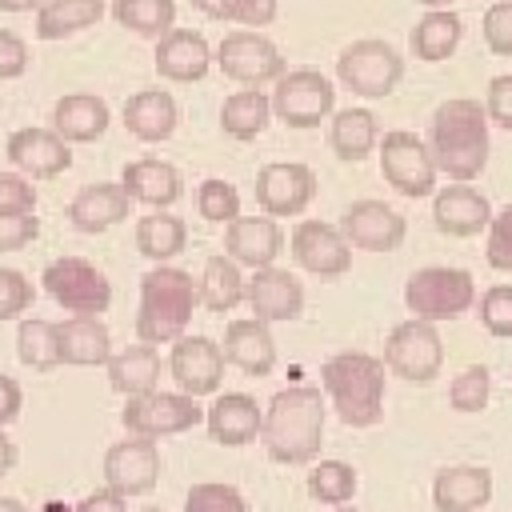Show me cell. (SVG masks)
Listing matches in <instances>:
<instances>
[{
	"instance_id": "obj_1",
	"label": "cell",
	"mask_w": 512,
	"mask_h": 512,
	"mask_svg": "<svg viewBox=\"0 0 512 512\" xmlns=\"http://www.w3.org/2000/svg\"><path fill=\"white\" fill-rule=\"evenodd\" d=\"M260 440L276 464H308L324 440V396L312 384H292L272 396Z\"/></svg>"
},
{
	"instance_id": "obj_2",
	"label": "cell",
	"mask_w": 512,
	"mask_h": 512,
	"mask_svg": "<svg viewBox=\"0 0 512 512\" xmlns=\"http://www.w3.org/2000/svg\"><path fill=\"white\" fill-rule=\"evenodd\" d=\"M432 160L452 180H472L488 164V112L476 100H444L432 112Z\"/></svg>"
},
{
	"instance_id": "obj_3",
	"label": "cell",
	"mask_w": 512,
	"mask_h": 512,
	"mask_svg": "<svg viewBox=\"0 0 512 512\" xmlns=\"http://www.w3.org/2000/svg\"><path fill=\"white\" fill-rule=\"evenodd\" d=\"M320 388L352 428H372L384 412V360L368 352H336L320 364Z\"/></svg>"
},
{
	"instance_id": "obj_4",
	"label": "cell",
	"mask_w": 512,
	"mask_h": 512,
	"mask_svg": "<svg viewBox=\"0 0 512 512\" xmlns=\"http://www.w3.org/2000/svg\"><path fill=\"white\" fill-rule=\"evenodd\" d=\"M200 304V292L184 268L156 264L140 280V308H136V336L144 344H172L184 336L192 308Z\"/></svg>"
},
{
	"instance_id": "obj_5",
	"label": "cell",
	"mask_w": 512,
	"mask_h": 512,
	"mask_svg": "<svg viewBox=\"0 0 512 512\" xmlns=\"http://www.w3.org/2000/svg\"><path fill=\"white\" fill-rule=\"evenodd\" d=\"M384 364H388V372H396L408 384H432L444 368V344H440L436 324L424 316L396 324L384 344Z\"/></svg>"
},
{
	"instance_id": "obj_6",
	"label": "cell",
	"mask_w": 512,
	"mask_h": 512,
	"mask_svg": "<svg viewBox=\"0 0 512 512\" xmlns=\"http://www.w3.org/2000/svg\"><path fill=\"white\" fill-rule=\"evenodd\" d=\"M476 300V280L464 268H420L404 284V304L412 316L448 320L468 312Z\"/></svg>"
},
{
	"instance_id": "obj_7",
	"label": "cell",
	"mask_w": 512,
	"mask_h": 512,
	"mask_svg": "<svg viewBox=\"0 0 512 512\" xmlns=\"http://www.w3.org/2000/svg\"><path fill=\"white\" fill-rule=\"evenodd\" d=\"M44 292L72 316H100L108 304H112V284L108 276L80 260V256H60L44 268Z\"/></svg>"
},
{
	"instance_id": "obj_8",
	"label": "cell",
	"mask_w": 512,
	"mask_h": 512,
	"mask_svg": "<svg viewBox=\"0 0 512 512\" xmlns=\"http://www.w3.org/2000/svg\"><path fill=\"white\" fill-rule=\"evenodd\" d=\"M120 420H124V428H128L132 436L164 440V436H180V432H188L192 424H200L204 412L196 408V396H188V392H160V388H148V392L128 396Z\"/></svg>"
},
{
	"instance_id": "obj_9",
	"label": "cell",
	"mask_w": 512,
	"mask_h": 512,
	"mask_svg": "<svg viewBox=\"0 0 512 512\" xmlns=\"http://www.w3.org/2000/svg\"><path fill=\"white\" fill-rule=\"evenodd\" d=\"M336 72H340V80H344L348 92L368 96V100H380V96H388V92L400 84L404 60H400V52H396L392 44H384V40H356V44H348V48L340 52Z\"/></svg>"
},
{
	"instance_id": "obj_10",
	"label": "cell",
	"mask_w": 512,
	"mask_h": 512,
	"mask_svg": "<svg viewBox=\"0 0 512 512\" xmlns=\"http://www.w3.org/2000/svg\"><path fill=\"white\" fill-rule=\"evenodd\" d=\"M336 104L332 80H324L312 68H296V72H280L276 76V92H272V112L288 124V128H316Z\"/></svg>"
},
{
	"instance_id": "obj_11",
	"label": "cell",
	"mask_w": 512,
	"mask_h": 512,
	"mask_svg": "<svg viewBox=\"0 0 512 512\" xmlns=\"http://www.w3.org/2000/svg\"><path fill=\"white\" fill-rule=\"evenodd\" d=\"M380 172L404 196H428L436 184V160L416 132H384L380 140Z\"/></svg>"
},
{
	"instance_id": "obj_12",
	"label": "cell",
	"mask_w": 512,
	"mask_h": 512,
	"mask_svg": "<svg viewBox=\"0 0 512 512\" xmlns=\"http://www.w3.org/2000/svg\"><path fill=\"white\" fill-rule=\"evenodd\" d=\"M160 480V448L148 436H132L116 440L104 452V484L120 496H144L152 492Z\"/></svg>"
},
{
	"instance_id": "obj_13",
	"label": "cell",
	"mask_w": 512,
	"mask_h": 512,
	"mask_svg": "<svg viewBox=\"0 0 512 512\" xmlns=\"http://www.w3.org/2000/svg\"><path fill=\"white\" fill-rule=\"evenodd\" d=\"M216 64L228 80H240L244 88H260L264 80H276L284 72L280 48L260 32H232L216 48Z\"/></svg>"
},
{
	"instance_id": "obj_14",
	"label": "cell",
	"mask_w": 512,
	"mask_h": 512,
	"mask_svg": "<svg viewBox=\"0 0 512 512\" xmlns=\"http://www.w3.org/2000/svg\"><path fill=\"white\" fill-rule=\"evenodd\" d=\"M340 232L352 248H364V252H392L404 244V216L396 208H388L384 200H356L344 208L340 216Z\"/></svg>"
},
{
	"instance_id": "obj_15",
	"label": "cell",
	"mask_w": 512,
	"mask_h": 512,
	"mask_svg": "<svg viewBox=\"0 0 512 512\" xmlns=\"http://www.w3.org/2000/svg\"><path fill=\"white\" fill-rule=\"evenodd\" d=\"M168 372L188 396H208L224 380V348H216L208 336H176Z\"/></svg>"
},
{
	"instance_id": "obj_16",
	"label": "cell",
	"mask_w": 512,
	"mask_h": 512,
	"mask_svg": "<svg viewBox=\"0 0 512 512\" xmlns=\"http://www.w3.org/2000/svg\"><path fill=\"white\" fill-rule=\"evenodd\" d=\"M316 196V176L308 164H264L256 172V200L268 216H296Z\"/></svg>"
},
{
	"instance_id": "obj_17",
	"label": "cell",
	"mask_w": 512,
	"mask_h": 512,
	"mask_svg": "<svg viewBox=\"0 0 512 512\" xmlns=\"http://www.w3.org/2000/svg\"><path fill=\"white\" fill-rule=\"evenodd\" d=\"M292 256L312 276H344L352 264V244L344 240L340 228L320 224V220H304L292 232Z\"/></svg>"
},
{
	"instance_id": "obj_18",
	"label": "cell",
	"mask_w": 512,
	"mask_h": 512,
	"mask_svg": "<svg viewBox=\"0 0 512 512\" xmlns=\"http://www.w3.org/2000/svg\"><path fill=\"white\" fill-rule=\"evenodd\" d=\"M244 300L252 304V316L264 324L296 320L304 308V284L284 268H252V280L244 284Z\"/></svg>"
},
{
	"instance_id": "obj_19",
	"label": "cell",
	"mask_w": 512,
	"mask_h": 512,
	"mask_svg": "<svg viewBox=\"0 0 512 512\" xmlns=\"http://www.w3.org/2000/svg\"><path fill=\"white\" fill-rule=\"evenodd\" d=\"M8 160L32 180H52L72 164V152L56 128H16L8 136Z\"/></svg>"
},
{
	"instance_id": "obj_20",
	"label": "cell",
	"mask_w": 512,
	"mask_h": 512,
	"mask_svg": "<svg viewBox=\"0 0 512 512\" xmlns=\"http://www.w3.org/2000/svg\"><path fill=\"white\" fill-rule=\"evenodd\" d=\"M284 248V236H280V224L276 216H232L228 228H224V252L236 260V264H248V268H268Z\"/></svg>"
},
{
	"instance_id": "obj_21",
	"label": "cell",
	"mask_w": 512,
	"mask_h": 512,
	"mask_svg": "<svg viewBox=\"0 0 512 512\" xmlns=\"http://www.w3.org/2000/svg\"><path fill=\"white\" fill-rule=\"evenodd\" d=\"M208 64H212V52H208L204 36L192 28H168L156 44V72L164 80H180V84L204 80Z\"/></svg>"
},
{
	"instance_id": "obj_22",
	"label": "cell",
	"mask_w": 512,
	"mask_h": 512,
	"mask_svg": "<svg viewBox=\"0 0 512 512\" xmlns=\"http://www.w3.org/2000/svg\"><path fill=\"white\" fill-rule=\"evenodd\" d=\"M224 364H236L248 376H268L276 368V340L264 320H232L224 332Z\"/></svg>"
},
{
	"instance_id": "obj_23",
	"label": "cell",
	"mask_w": 512,
	"mask_h": 512,
	"mask_svg": "<svg viewBox=\"0 0 512 512\" xmlns=\"http://www.w3.org/2000/svg\"><path fill=\"white\" fill-rule=\"evenodd\" d=\"M208 420V432L216 444H228V448H240V444H252L260 436V424H264V412L256 408V400L248 392H224L216 396V404L204 412Z\"/></svg>"
},
{
	"instance_id": "obj_24",
	"label": "cell",
	"mask_w": 512,
	"mask_h": 512,
	"mask_svg": "<svg viewBox=\"0 0 512 512\" xmlns=\"http://www.w3.org/2000/svg\"><path fill=\"white\" fill-rule=\"evenodd\" d=\"M488 500H492V472L476 464L444 468L432 484L436 512H480Z\"/></svg>"
},
{
	"instance_id": "obj_25",
	"label": "cell",
	"mask_w": 512,
	"mask_h": 512,
	"mask_svg": "<svg viewBox=\"0 0 512 512\" xmlns=\"http://www.w3.org/2000/svg\"><path fill=\"white\" fill-rule=\"evenodd\" d=\"M432 216H436V228L448 232V236H476L480 228H488L492 208L468 180H456L452 188L436 192Z\"/></svg>"
},
{
	"instance_id": "obj_26",
	"label": "cell",
	"mask_w": 512,
	"mask_h": 512,
	"mask_svg": "<svg viewBox=\"0 0 512 512\" xmlns=\"http://www.w3.org/2000/svg\"><path fill=\"white\" fill-rule=\"evenodd\" d=\"M56 344H60V364L72 368H96L112 356V336L108 324L96 316H76L56 324Z\"/></svg>"
},
{
	"instance_id": "obj_27",
	"label": "cell",
	"mask_w": 512,
	"mask_h": 512,
	"mask_svg": "<svg viewBox=\"0 0 512 512\" xmlns=\"http://www.w3.org/2000/svg\"><path fill=\"white\" fill-rule=\"evenodd\" d=\"M128 204H132V196L124 192V184H88L72 196L68 220L80 232H104L128 216Z\"/></svg>"
},
{
	"instance_id": "obj_28",
	"label": "cell",
	"mask_w": 512,
	"mask_h": 512,
	"mask_svg": "<svg viewBox=\"0 0 512 512\" xmlns=\"http://www.w3.org/2000/svg\"><path fill=\"white\" fill-rule=\"evenodd\" d=\"M124 128L144 140V144H160L176 132V100L160 88H144L136 96H128L124 104Z\"/></svg>"
},
{
	"instance_id": "obj_29",
	"label": "cell",
	"mask_w": 512,
	"mask_h": 512,
	"mask_svg": "<svg viewBox=\"0 0 512 512\" xmlns=\"http://www.w3.org/2000/svg\"><path fill=\"white\" fill-rule=\"evenodd\" d=\"M52 128L68 140V144H88L96 136H104L108 128V104L92 92H72L60 96L52 108Z\"/></svg>"
},
{
	"instance_id": "obj_30",
	"label": "cell",
	"mask_w": 512,
	"mask_h": 512,
	"mask_svg": "<svg viewBox=\"0 0 512 512\" xmlns=\"http://www.w3.org/2000/svg\"><path fill=\"white\" fill-rule=\"evenodd\" d=\"M120 184H124V192H128L132 200L152 204V208H168V204L180 200V172H176L172 164H164V160H152V156L132 160V164L124 168Z\"/></svg>"
},
{
	"instance_id": "obj_31",
	"label": "cell",
	"mask_w": 512,
	"mask_h": 512,
	"mask_svg": "<svg viewBox=\"0 0 512 512\" xmlns=\"http://www.w3.org/2000/svg\"><path fill=\"white\" fill-rule=\"evenodd\" d=\"M108 368V384L124 396H136V392H148L160 384V356H156V344H128L124 352H112L104 360Z\"/></svg>"
},
{
	"instance_id": "obj_32",
	"label": "cell",
	"mask_w": 512,
	"mask_h": 512,
	"mask_svg": "<svg viewBox=\"0 0 512 512\" xmlns=\"http://www.w3.org/2000/svg\"><path fill=\"white\" fill-rule=\"evenodd\" d=\"M328 144H332V152L340 160L356 164V160H364L380 144V124H376V116L368 108H344V112L332 116Z\"/></svg>"
},
{
	"instance_id": "obj_33",
	"label": "cell",
	"mask_w": 512,
	"mask_h": 512,
	"mask_svg": "<svg viewBox=\"0 0 512 512\" xmlns=\"http://www.w3.org/2000/svg\"><path fill=\"white\" fill-rule=\"evenodd\" d=\"M104 16V0H44L36 16L40 40H64Z\"/></svg>"
},
{
	"instance_id": "obj_34",
	"label": "cell",
	"mask_w": 512,
	"mask_h": 512,
	"mask_svg": "<svg viewBox=\"0 0 512 512\" xmlns=\"http://www.w3.org/2000/svg\"><path fill=\"white\" fill-rule=\"evenodd\" d=\"M184 244H188V228L172 212H148L136 224V248H140V256H148L156 264H168L172 256H180Z\"/></svg>"
},
{
	"instance_id": "obj_35",
	"label": "cell",
	"mask_w": 512,
	"mask_h": 512,
	"mask_svg": "<svg viewBox=\"0 0 512 512\" xmlns=\"http://www.w3.org/2000/svg\"><path fill=\"white\" fill-rule=\"evenodd\" d=\"M268 116H272V100H268L260 88H240V92H232V96L224 100V108H220V128H224L228 136H236V140H256V136L264 132Z\"/></svg>"
},
{
	"instance_id": "obj_36",
	"label": "cell",
	"mask_w": 512,
	"mask_h": 512,
	"mask_svg": "<svg viewBox=\"0 0 512 512\" xmlns=\"http://www.w3.org/2000/svg\"><path fill=\"white\" fill-rule=\"evenodd\" d=\"M196 292H200V304H204L208 312H228V308H236V304L244 300V276H240L236 260H232V256H208Z\"/></svg>"
},
{
	"instance_id": "obj_37",
	"label": "cell",
	"mask_w": 512,
	"mask_h": 512,
	"mask_svg": "<svg viewBox=\"0 0 512 512\" xmlns=\"http://www.w3.org/2000/svg\"><path fill=\"white\" fill-rule=\"evenodd\" d=\"M460 36H464L460 16H452V12H444V8H432V12L412 28V52H416L420 60H448V56L456 52Z\"/></svg>"
},
{
	"instance_id": "obj_38",
	"label": "cell",
	"mask_w": 512,
	"mask_h": 512,
	"mask_svg": "<svg viewBox=\"0 0 512 512\" xmlns=\"http://www.w3.org/2000/svg\"><path fill=\"white\" fill-rule=\"evenodd\" d=\"M16 356L32 372H52L60 364V344H56V324L48 320H20L16 332Z\"/></svg>"
},
{
	"instance_id": "obj_39",
	"label": "cell",
	"mask_w": 512,
	"mask_h": 512,
	"mask_svg": "<svg viewBox=\"0 0 512 512\" xmlns=\"http://www.w3.org/2000/svg\"><path fill=\"white\" fill-rule=\"evenodd\" d=\"M112 16L136 36H164L176 20V0H112Z\"/></svg>"
},
{
	"instance_id": "obj_40",
	"label": "cell",
	"mask_w": 512,
	"mask_h": 512,
	"mask_svg": "<svg viewBox=\"0 0 512 512\" xmlns=\"http://www.w3.org/2000/svg\"><path fill=\"white\" fill-rule=\"evenodd\" d=\"M356 468L344 460H320L308 476V496L320 504H348L356 496Z\"/></svg>"
},
{
	"instance_id": "obj_41",
	"label": "cell",
	"mask_w": 512,
	"mask_h": 512,
	"mask_svg": "<svg viewBox=\"0 0 512 512\" xmlns=\"http://www.w3.org/2000/svg\"><path fill=\"white\" fill-rule=\"evenodd\" d=\"M192 4L212 20H240L252 28L276 20V0H192Z\"/></svg>"
},
{
	"instance_id": "obj_42",
	"label": "cell",
	"mask_w": 512,
	"mask_h": 512,
	"mask_svg": "<svg viewBox=\"0 0 512 512\" xmlns=\"http://www.w3.org/2000/svg\"><path fill=\"white\" fill-rule=\"evenodd\" d=\"M488 396H492V376H488V368H480V364L464 368V372L448 384V404H452L456 412H480V408L488 404Z\"/></svg>"
},
{
	"instance_id": "obj_43",
	"label": "cell",
	"mask_w": 512,
	"mask_h": 512,
	"mask_svg": "<svg viewBox=\"0 0 512 512\" xmlns=\"http://www.w3.org/2000/svg\"><path fill=\"white\" fill-rule=\"evenodd\" d=\"M184 512H248V508H244V496H240L232 484L204 480V484H192V488H188Z\"/></svg>"
},
{
	"instance_id": "obj_44",
	"label": "cell",
	"mask_w": 512,
	"mask_h": 512,
	"mask_svg": "<svg viewBox=\"0 0 512 512\" xmlns=\"http://www.w3.org/2000/svg\"><path fill=\"white\" fill-rule=\"evenodd\" d=\"M196 208L204 220L212 224H228L232 216H240V192L228 180H204L196 192Z\"/></svg>"
},
{
	"instance_id": "obj_45",
	"label": "cell",
	"mask_w": 512,
	"mask_h": 512,
	"mask_svg": "<svg viewBox=\"0 0 512 512\" xmlns=\"http://www.w3.org/2000/svg\"><path fill=\"white\" fill-rule=\"evenodd\" d=\"M480 320L492 336H500V340L512 336V284H496L480 296Z\"/></svg>"
},
{
	"instance_id": "obj_46",
	"label": "cell",
	"mask_w": 512,
	"mask_h": 512,
	"mask_svg": "<svg viewBox=\"0 0 512 512\" xmlns=\"http://www.w3.org/2000/svg\"><path fill=\"white\" fill-rule=\"evenodd\" d=\"M484 256L496 272H512V204L488 220V244H484Z\"/></svg>"
},
{
	"instance_id": "obj_47",
	"label": "cell",
	"mask_w": 512,
	"mask_h": 512,
	"mask_svg": "<svg viewBox=\"0 0 512 512\" xmlns=\"http://www.w3.org/2000/svg\"><path fill=\"white\" fill-rule=\"evenodd\" d=\"M484 44L496 56H512V0H496L484 12Z\"/></svg>"
},
{
	"instance_id": "obj_48",
	"label": "cell",
	"mask_w": 512,
	"mask_h": 512,
	"mask_svg": "<svg viewBox=\"0 0 512 512\" xmlns=\"http://www.w3.org/2000/svg\"><path fill=\"white\" fill-rule=\"evenodd\" d=\"M32 304V284L24 272L16 268H0V320H12L20 312H28Z\"/></svg>"
},
{
	"instance_id": "obj_49",
	"label": "cell",
	"mask_w": 512,
	"mask_h": 512,
	"mask_svg": "<svg viewBox=\"0 0 512 512\" xmlns=\"http://www.w3.org/2000/svg\"><path fill=\"white\" fill-rule=\"evenodd\" d=\"M40 232L36 212H20V216H0V252H20L24 244H32Z\"/></svg>"
},
{
	"instance_id": "obj_50",
	"label": "cell",
	"mask_w": 512,
	"mask_h": 512,
	"mask_svg": "<svg viewBox=\"0 0 512 512\" xmlns=\"http://www.w3.org/2000/svg\"><path fill=\"white\" fill-rule=\"evenodd\" d=\"M36 208V192L24 176H8L0 172V216H20Z\"/></svg>"
},
{
	"instance_id": "obj_51",
	"label": "cell",
	"mask_w": 512,
	"mask_h": 512,
	"mask_svg": "<svg viewBox=\"0 0 512 512\" xmlns=\"http://www.w3.org/2000/svg\"><path fill=\"white\" fill-rule=\"evenodd\" d=\"M28 68V48L12 28H0V80H16Z\"/></svg>"
},
{
	"instance_id": "obj_52",
	"label": "cell",
	"mask_w": 512,
	"mask_h": 512,
	"mask_svg": "<svg viewBox=\"0 0 512 512\" xmlns=\"http://www.w3.org/2000/svg\"><path fill=\"white\" fill-rule=\"evenodd\" d=\"M484 112H488L500 128H508V132H512V76H496V80L488 84Z\"/></svg>"
},
{
	"instance_id": "obj_53",
	"label": "cell",
	"mask_w": 512,
	"mask_h": 512,
	"mask_svg": "<svg viewBox=\"0 0 512 512\" xmlns=\"http://www.w3.org/2000/svg\"><path fill=\"white\" fill-rule=\"evenodd\" d=\"M128 496H120V492H112V488H100V492H92V496H84L72 512H128V504H124Z\"/></svg>"
},
{
	"instance_id": "obj_54",
	"label": "cell",
	"mask_w": 512,
	"mask_h": 512,
	"mask_svg": "<svg viewBox=\"0 0 512 512\" xmlns=\"http://www.w3.org/2000/svg\"><path fill=\"white\" fill-rule=\"evenodd\" d=\"M20 404H24L20 384H16L12 376H4V372H0V428H4V424H12V420L20 416Z\"/></svg>"
},
{
	"instance_id": "obj_55",
	"label": "cell",
	"mask_w": 512,
	"mask_h": 512,
	"mask_svg": "<svg viewBox=\"0 0 512 512\" xmlns=\"http://www.w3.org/2000/svg\"><path fill=\"white\" fill-rule=\"evenodd\" d=\"M12 464H16V444H12V440L4 436V428H0V476H4Z\"/></svg>"
},
{
	"instance_id": "obj_56",
	"label": "cell",
	"mask_w": 512,
	"mask_h": 512,
	"mask_svg": "<svg viewBox=\"0 0 512 512\" xmlns=\"http://www.w3.org/2000/svg\"><path fill=\"white\" fill-rule=\"evenodd\" d=\"M44 0H0V12H32L40 8Z\"/></svg>"
},
{
	"instance_id": "obj_57",
	"label": "cell",
	"mask_w": 512,
	"mask_h": 512,
	"mask_svg": "<svg viewBox=\"0 0 512 512\" xmlns=\"http://www.w3.org/2000/svg\"><path fill=\"white\" fill-rule=\"evenodd\" d=\"M0 512H28L20 500H12V496H0Z\"/></svg>"
},
{
	"instance_id": "obj_58",
	"label": "cell",
	"mask_w": 512,
	"mask_h": 512,
	"mask_svg": "<svg viewBox=\"0 0 512 512\" xmlns=\"http://www.w3.org/2000/svg\"><path fill=\"white\" fill-rule=\"evenodd\" d=\"M420 4H428V8H444V4H452V0H420Z\"/></svg>"
},
{
	"instance_id": "obj_59",
	"label": "cell",
	"mask_w": 512,
	"mask_h": 512,
	"mask_svg": "<svg viewBox=\"0 0 512 512\" xmlns=\"http://www.w3.org/2000/svg\"><path fill=\"white\" fill-rule=\"evenodd\" d=\"M148 512H160V508H148Z\"/></svg>"
}]
</instances>
